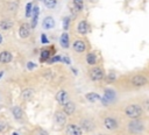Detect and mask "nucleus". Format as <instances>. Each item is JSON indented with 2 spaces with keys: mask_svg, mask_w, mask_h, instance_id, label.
<instances>
[{
  "mask_svg": "<svg viewBox=\"0 0 149 135\" xmlns=\"http://www.w3.org/2000/svg\"><path fill=\"white\" fill-rule=\"evenodd\" d=\"M125 114L129 119H140L143 114V109L137 104H130L125 108Z\"/></svg>",
  "mask_w": 149,
  "mask_h": 135,
  "instance_id": "obj_1",
  "label": "nucleus"
},
{
  "mask_svg": "<svg viewBox=\"0 0 149 135\" xmlns=\"http://www.w3.org/2000/svg\"><path fill=\"white\" fill-rule=\"evenodd\" d=\"M144 130V123L140 119H132L128 122V132L134 135H139Z\"/></svg>",
  "mask_w": 149,
  "mask_h": 135,
  "instance_id": "obj_2",
  "label": "nucleus"
},
{
  "mask_svg": "<svg viewBox=\"0 0 149 135\" xmlns=\"http://www.w3.org/2000/svg\"><path fill=\"white\" fill-rule=\"evenodd\" d=\"M104 77H105V72H104V70L100 66H93L90 70V78H91V80L98 81V80H101Z\"/></svg>",
  "mask_w": 149,
  "mask_h": 135,
  "instance_id": "obj_3",
  "label": "nucleus"
},
{
  "mask_svg": "<svg viewBox=\"0 0 149 135\" xmlns=\"http://www.w3.org/2000/svg\"><path fill=\"white\" fill-rule=\"evenodd\" d=\"M130 83L135 87H142L148 83V78L144 74H135V76L132 77Z\"/></svg>",
  "mask_w": 149,
  "mask_h": 135,
  "instance_id": "obj_4",
  "label": "nucleus"
},
{
  "mask_svg": "<svg viewBox=\"0 0 149 135\" xmlns=\"http://www.w3.org/2000/svg\"><path fill=\"white\" fill-rule=\"evenodd\" d=\"M104 126H105L108 130H114V129L118 128L119 123H118V121H116L114 118H112V116H106V118L104 119Z\"/></svg>",
  "mask_w": 149,
  "mask_h": 135,
  "instance_id": "obj_5",
  "label": "nucleus"
},
{
  "mask_svg": "<svg viewBox=\"0 0 149 135\" xmlns=\"http://www.w3.org/2000/svg\"><path fill=\"white\" fill-rule=\"evenodd\" d=\"M65 132H66V135H83V130L79 126L77 125H68L66 128H65Z\"/></svg>",
  "mask_w": 149,
  "mask_h": 135,
  "instance_id": "obj_6",
  "label": "nucleus"
},
{
  "mask_svg": "<svg viewBox=\"0 0 149 135\" xmlns=\"http://www.w3.org/2000/svg\"><path fill=\"white\" fill-rule=\"evenodd\" d=\"M31 33V27L29 23H22L19 29V35L21 38H27Z\"/></svg>",
  "mask_w": 149,
  "mask_h": 135,
  "instance_id": "obj_7",
  "label": "nucleus"
},
{
  "mask_svg": "<svg viewBox=\"0 0 149 135\" xmlns=\"http://www.w3.org/2000/svg\"><path fill=\"white\" fill-rule=\"evenodd\" d=\"M80 127H81V130L90 133V132H93V129H94V123H93V121H91L90 119H83V120L80 121Z\"/></svg>",
  "mask_w": 149,
  "mask_h": 135,
  "instance_id": "obj_8",
  "label": "nucleus"
},
{
  "mask_svg": "<svg viewBox=\"0 0 149 135\" xmlns=\"http://www.w3.org/2000/svg\"><path fill=\"white\" fill-rule=\"evenodd\" d=\"M76 111V105L72 102V101H68L63 105V112L66 114V115H72Z\"/></svg>",
  "mask_w": 149,
  "mask_h": 135,
  "instance_id": "obj_9",
  "label": "nucleus"
},
{
  "mask_svg": "<svg viewBox=\"0 0 149 135\" xmlns=\"http://www.w3.org/2000/svg\"><path fill=\"white\" fill-rule=\"evenodd\" d=\"M72 47H73V50H74L76 52H84V51L86 50V44H85L84 41H81V40L74 41L73 44H72Z\"/></svg>",
  "mask_w": 149,
  "mask_h": 135,
  "instance_id": "obj_10",
  "label": "nucleus"
},
{
  "mask_svg": "<svg viewBox=\"0 0 149 135\" xmlns=\"http://www.w3.org/2000/svg\"><path fill=\"white\" fill-rule=\"evenodd\" d=\"M55 122L58 125H64L66 122V114L63 111H58L55 113Z\"/></svg>",
  "mask_w": 149,
  "mask_h": 135,
  "instance_id": "obj_11",
  "label": "nucleus"
},
{
  "mask_svg": "<svg viewBox=\"0 0 149 135\" xmlns=\"http://www.w3.org/2000/svg\"><path fill=\"white\" fill-rule=\"evenodd\" d=\"M56 100L61 104V105H64L65 102H68V93L64 91V90H61L56 93Z\"/></svg>",
  "mask_w": 149,
  "mask_h": 135,
  "instance_id": "obj_12",
  "label": "nucleus"
},
{
  "mask_svg": "<svg viewBox=\"0 0 149 135\" xmlns=\"http://www.w3.org/2000/svg\"><path fill=\"white\" fill-rule=\"evenodd\" d=\"M88 29H90V27H88V23L86 20H81L77 26V30L79 34H86L88 31Z\"/></svg>",
  "mask_w": 149,
  "mask_h": 135,
  "instance_id": "obj_13",
  "label": "nucleus"
},
{
  "mask_svg": "<svg viewBox=\"0 0 149 135\" xmlns=\"http://www.w3.org/2000/svg\"><path fill=\"white\" fill-rule=\"evenodd\" d=\"M12 61V54L9 51H2L0 52V63L7 64Z\"/></svg>",
  "mask_w": 149,
  "mask_h": 135,
  "instance_id": "obj_14",
  "label": "nucleus"
},
{
  "mask_svg": "<svg viewBox=\"0 0 149 135\" xmlns=\"http://www.w3.org/2000/svg\"><path fill=\"white\" fill-rule=\"evenodd\" d=\"M42 26H43L44 29H50V28H52V27L55 26V21H54V19H52L51 16H47V17L43 20Z\"/></svg>",
  "mask_w": 149,
  "mask_h": 135,
  "instance_id": "obj_15",
  "label": "nucleus"
},
{
  "mask_svg": "<svg viewBox=\"0 0 149 135\" xmlns=\"http://www.w3.org/2000/svg\"><path fill=\"white\" fill-rule=\"evenodd\" d=\"M12 27H13V21H10V20H2V21H0V28L2 30H8Z\"/></svg>",
  "mask_w": 149,
  "mask_h": 135,
  "instance_id": "obj_16",
  "label": "nucleus"
},
{
  "mask_svg": "<svg viewBox=\"0 0 149 135\" xmlns=\"http://www.w3.org/2000/svg\"><path fill=\"white\" fill-rule=\"evenodd\" d=\"M73 7L77 12H81L84 8V0H73Z\"/></svg>",
  "mask_w": 149,
  "mask_h": 135,
  "instance_id": "obj_17",
  "label": "nucleus"
},
{
  "mask_svg": "<svg viewBox=\"0 0 149 135\" xmlns=\"http://www.w3.org/2000/svg\"><path fill=\"white\" fill-rule=\"evenodd\" d=\"M61 45L63 48H68L69 47V36H68L66 33L62 34V36H61Z\"/></svg>",
  "mask_w": 149,
  "mask_h": 135,
  "instance_id": "obj_18",
  "label": "nucleus"
},
{
  "mask_svg": "<svg viewBox=\"0 0 149 135\" xmlns=\"http://www.w3.org/2000/svg\"><path fill=\"white\" fill-rule=\"evenodd\" d=\"M86 99L93 102V101H98V100H100L101 98H100V95L97 94V93H87V94H86Z\"/></svg>",
  "mask_w": 149,
  "mask_h": 135,
  "instance_id": "obj_19",
  "label": "nucleus"
},
{
  "mask_svg": "<svg viewBox=\"0 0 149 135\" xmlns=\"http://www.w3.org/2000/svg\"><path fill=\"white\" fill-rule=\"evenodd\" d=\"M33 93H34V92H33V90H30V88H29V90H24V91L22 92V94H21V95H22V99H24V100L30 99L31 95H33Z\"/></svg>",
  "mask_w": 149,
  "mask_h": 135,
  "instance_id": "obj_20",
  "label": "nucleus"
},
{
  "mask_svg": "<svg viewBox=\"0 0 149 135\" xmlns=\"http://www.w3.org/2000/svg\"><path fill=\"white\" fill-rule=\"evenodd\" d=\"M86 61H87V63H88L90 65L95 64V62H97L95 55H94V54H88V55H87V57H86Z\"/></svg>",
  "mask_w": 149,
  "mask_h": 135,
  "instance_id": "obj_21",
  "label": "nucleus"
},
{
  "mask_svg": "<svg viewBox=\"0 0 149 135\" xmlns=\"http://www.w3.org/2000/svg\"><path fill=\"white\" fill-rule=\"evenodd\" d=\"M43 2L48 8H54L57 3V0H43Z\"/></svg>",
  "mask_w": 149,
  "mask_h": 135,
  "instance_id": "obj_22",
  "label": "nucleus"
},
{
  "mask_svg": "<svg viewBox=\"0 0 149 135\" xmlns=\"http://www.w3.org/2000/svg\"><path fill=\"white\" fill-rule=\"evenodd\" d=\"M26 10H27V12H26V16H27V17L30 16L31 13H33V12H31V3H28V5H27V9H26Z\"/></svg>",
  "mask_w": 149,
  "mask_h": 135,
  "instance_id": "obj_23",
  "label": "nucleus"
},
{
  "mask_svg": "<svg viewBox=\"0 0 149 135\" xmlns=\"http://www.w3.org/2000/svg\"><path fill=\"white\" fill-rule=\"evenodd\" d=\"M14 113H15V116H16V118H22V112H21V109H19L17 107L14 108Z\"/></svg>",
  "mask_w": 149,
  "mask_h": 135,
  "instance_id": "obj_24",
  "label": "nucleus"
},
{
  "mask_svg": "<svg viewBox=\"0 0 149 135\" xmlns=\"http://www.w3.org/2000/svg\"><path fill=\"white\" fill-rule=\"evenodd\" d=\"M41 58H42L43 61L48 59V58H49V52H48V51H43V52H42V56H41Z\"/></svg>",
  "mask_w": 149,
  "mask_h": 135,
  "instance_id": "obj_25",
  "label": "nucleus"
},
{
  "mask_svg": "<svg viewBox=\"0 0 149 135\" xmlns=\"http://www.w3.org/2000/svg\"><path fill=\"white\" fill-rule=\"evenodd\" d=\"M143 107L146 111H149V100H144L143 101Z\"/></svg>",
  "mask_w": 149,
  "mask_h": 135,
  "instance_id": "obj_26",
  "label": "nucleus"
},
{
  "mask_svg": "<svg viewBox=\"0 0 149 135\" xmlns=\"http://www.w3.org/2000/svg\"><path fill=\"white\" fill-rule=\"evenodd\" d=\"M5 127H6V125H5V122L0 120V133H2V132L5 130Z\"/></svg>",
  "mask_w": 149,
  "mask_h": 135,
  "instance_id": "obj_27",
  "label": "nucleus"
},
{
  "mask_svg": "<svg viewBox=\"0 0 149 135\" xmlns=\"http://www.w3.org/2000/svg\"><path fill=\"white\" fill-rule=\"evenodd\" d=\"M36 135H48L45 132H43V130H41L40 133H36Z\"/></svg>",
  "mask_w": 149,
  "mask_h": 135,
  "instance_id": "obj_28",
  "label": "nucleus"
},
{
  "mask_svg": "<svg viewBox=\"0 0 149 135\" xmlns=\"http://www.w3.org/2000/svg\"><path fill=\"white\" fill-rule=\"evenodd\" d=\"M42 38H43V40H42V42H43V43L48 42V40H45V35H42Z\"/></svg>",
  "mask_w": 149,
  "mask_h": 135,
  "instance_id": "obj_29",
  "label": "nucleus"
},
{
  "mask_svg": "<svg viewBox=\"0 0 149 135\" xmlns=\"http://www.w3.org/2000/svg\"><path fill=\"white\" fill-rule=\"evenodd\" d=\"M1 43H2V36L0 35V44H1Z\"/></svg>",
  "mask_w": 149,
  "mask_h": 135,
  "instance_id": "obj_30",
  "label": "nucleus"
},
{
  "mask_svg": "<svg viewBox=\"0 0 149 135\" xmlns=\"http://www.w3.org/2000/svg\"><path fill=\"white\" fill-rule=\"evenodd\" d=\"M97 135H105V134H97Z\"/></svg>",
  "mask_w": 149,
  "mask_h": 135,
  "instance_id": "obj_31",
  "label": "nucleus"
}]
</instances>
